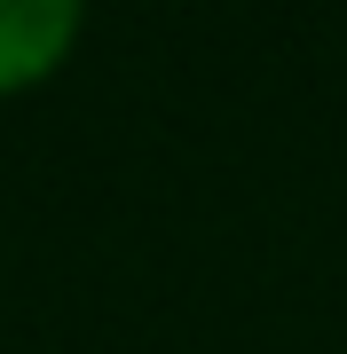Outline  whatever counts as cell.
Returning a JSON list of instances; mask_svg holds the SVG:
<instances>
[{
	"label": "cell",
	"instance_id": "obj_1",
	"mask_svg": "<svg viewBox=\"0 0 347 354\" xmlns=\"http://www.w3.org/2000/svg\"><path fill=\"white\" fill-rule=\"evenodd\" d=\"M79 39V8L71 0H0V95L48 79Z\"/></svg>",
	"mask_w": 347,
	"mask_h": 354
}]
</instances>
